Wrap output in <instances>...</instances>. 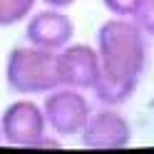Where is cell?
I'll return each instance as SVG.
<instances>
[{"mask_svg": "<svg viewBox=\"0 0 154 154\" xmlns=\"http://www.w3.org/2000/svg\"><path fill=\"white\" fill-rule=\"evenodd\" d=\"M42 112L47 119V129L60 139L80 137L92 114V102L85 90L57 85L55 90L42 94Z\"/></svg>", "mask_w": 154, "mask_h": 154, "instance_id": "3957f363", "label": "cell"}, {"mask_svg": "<svg viewBox=\"0 0 154 154\" xmlns=\"http://www.w3.org/2000/svg\"><path fill=\"white\" fill-rule=\"evenodd\" d=\"M0 144H3V132H0Z\"/></svg>", "mask_w": 154, "mask_h": 154, "instance_id": "7c38bea8", "label": "cell"}, {"mask_svg": "<svg viewBox=\"0 0 154 154\" xmlns=\"http://www.w3.org/2000/svg\"><path fill=\"white\" fill-rule=\"evenodd\" d=\"M40 3H45V5H52V8H65V10H67V8H72V5L77 3V0H40Z\"/></svg>", "mask_w": 154, "mask_h": 154, "instance_id": "8fae6325", "label": "cell"}, {"mask_svg": "<svg viewBox=\"0 0 154 154\" xmlns=\"http://www.w3.org/2000/svg\"><path fill=\"white\" fill-rule=\"evenodd\" d=\"M102 5L114 17H132L142 5V0H102Z\"/></svg>", "mask_w": 154, "mask_h": 154, "instance_id": "30bf717a", "label": "cell"}, {"mask_svg": "<svg viewBox=\"0 0 154 154\" xmlns=\"http://www.w3.org/2000/svg\"><path fill=\"white\" fill-rule=\"evenodd\" d=\"M23 25H25V42L52 52H60L65 45H70L77 32L75 20L67 15L65 8H52V5L35 10Z\"/></svg>", "mask_w": 154, "mask_h": 154, "instance_id": "8992f818", "label": "cell"}, {"mask_svg": "<svg viewBox=\"0 0 154 154\" xmlns=\"http://www.w3.org/2000/svg\"><path fill=\"white\" fill-rule=\"evenodd\" d=\"M147 40L132 17L109 15L97 27L94 47L100 52L102 75L94 85V100L104 107H122L137 92L149 62Z\"/></svg>", "mask_w": 154, "mask_h": 154, "instance_id": "6da1fadb", "label": "cell"}, {"mask_svg": "<svg viewBox=\"0 0 154 154\" xmlns=\"http://www.w3.org/2000/svg\"><path fill=\"white\" fill-rule=\"evenodd\" d=\"M132 122L122 114L119 107L92 109L85 129L80 132V144L85 149H124L132 144Z\"/></svg>", "mask_w": 154, "mask_h": 154, "instance_id": "5b68a950", "label": "cell"}, {"mask_svg": "<svg viewBox=\"0 0 154 154\" xmlns=\"http://www.w3.org/2000/svg\"><path fill=\"white\" fill-rule=\"evenodd\" d=\"M57 70H60V85L92 92L102 75L97 47L72 40L70 45H65L57 52Z\"/></svg>", "mask_w": 154, "mask_h": 154, "instance_id": "52a82bcc", "label": "cell"}, {"mask_svg": "<svg viewBox=\"0 0 154 154\" xmlns=\"http://www.w3.org/2000/svg\"><path fill=\"white\" fill-rule=\"evenodd\" d=\"M40 0H0V27L23 25L37 10Z\"/></svg>", "mask_w": 154, "mask_h": 154, "instance_id": "ba28073f", "label": "cell"}, {"mask_svg": "<svg viewBox=\"0 0 154 154\" xmlns=\"http://www.w3.org/2000/svg\"><path fill=\"white\" fill-rule=\"evenodd\" d=\"M5 85L17 97L47 94L60 85L57 52L37 45H15L5 57Z\"/></svg>", "mask_w": 154, "mask_h": 154, "instance_id": "7a4b0ae2", "label": "cell"}, {"mask_svg": "<svg viewBox=\"0 0 154 154\" xmlns=\"http://www.w3.org/2000/svg\"><path fill=\"white\" fill-rule=\"evenodd\" d=\"M0 132H3V144L23 149H40L42 139L50 134L42 102H35L32 97L13 100L0 114Z\"/></svg>", "mask_w": 154, "mask_h": 154, "instance_id": "277c9868", "label": "cell"}, {"mask_svg": "<svg viewBox=\"0 0 154 154\" xmlns=\"http://www.w3.org/2000/svg\"><path fill=\"white\" fill-rule=\"evenodd\" d=\"M132 20L137 23V27L147 37H154V0H142V5L132 15Z\"/></svg>", "mask_w": 154, "mask_h": 154, "instance_id": "9c48e42d", "label": "cell"}]
</instances>
